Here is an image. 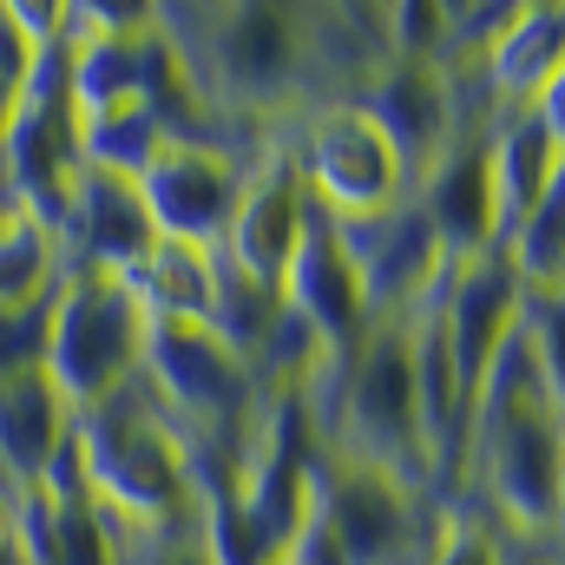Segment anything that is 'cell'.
<instances>
[{"label": "cell", "mask_w": 565, "mask_h": 565, "mask_svg": "<svg viewBox=\"0 0 565 565\" xmlns=\"http://www.w3.org/2000/svg\"><path fill=\"white\" fill-rule=\"evenodd\" d=\"M73 454H79L86 500L126 533L164 526V520L198 507L191 447H184V434L164 422V408L145 395L139 382L73 408Z\"/></svg>", "instance_id": "obj_1"}, {"label": "cell", "mask_w": 565, "mask_h": 565, "mask_svg": "<svg viewBox=\"0 0 565 565\" xmlns=\"http://www.w3.org/2000/svg\"><path fill=\"white\" fill-rule=\"evenodd\" d=\"M282 158H289L309 211H322L329 224H362V217L408 204V171H402L395 145L382 139V126L355 99H322V106L296 113L282 126Z\"/></svg>", "instance_id": "obj_2"}, {"label": "cell", "mask_w": 565, "mask_h": 565, "mask_svg": "<svg viewBox=\"0 0 565 565\" xmlns=\"http://www.w3.org/2000/svg\"><path fill=\"white\" fill-rule=\"evenodd\" d=\"M145 309L139 296L106 270H66L46 302V335H40V369L46 382L86 408L126 382H139L145 362Z\"/></svg>", "instance_id": "obj_3"}, {"label": "cell", "mask_w": 565, "mask_h": 565, "mask_svg": "<svg viewBox=\"0 0 565 565\" xmlns=\"http://www.w3.org/2000/svg\"><path fill=\"white\" fill-rule=\"evenodd\" d=\"M309 480H316V520L349 553V565H422L427 559L447 493L415 487V480H402V473H388L375 460L335 454V447H316Z\"/></svg>", "instance_id": "obj_4"}, {"label": "cell", "mask_w": 565, "mask_h": 565, "mask_svg": "<svg viewBox=\"0 0 565 565\" xmlns=\"http://www.w3.org/2000/svg\"><path fill=\"white\" fill-rule=\"evenodd\" d=\"M257 158L231 139H164L139 171V198H145V211H151V231L178 237V244L217 250Z\"/></svg>", "instance_id": "obj_5"}, {"label": "cell", "mask_w": 565, "mask_h": 565, "mask_svg": "<svg viewBox=\"0 0 565 565\" xmlns=\"http://www.w3.org/2000/svg\"><path fill=\"white\" fill-rule=\"evenodd\" d=\"M427 316H434V335H440V349H447V369H454L460 395L473 402L480 375L493 369L500 342L513 335L520 282H513V270L500 264V250L467 257V264H447V277H440V289H434Z\"/></svg>", "instance_id": "obj_6"}, {"label": "cell", "mask_w": 565, "mask_h": 565, "mask_svg": "<svg viewBox=\"0 0 565 565\" xmlns=\"http://www.w3.org/2000/svg\"><path fill=\"white\" fill-rule=\"evenodd\" d=\"M309 217H316V211H309V198H302V184H296L282 145H270V151L250 164V178H244V198H237V211H231V231H224V244H217V264L237 282L277 289L282 270H289V257H296V244H302V231H309Z\"/></svg>", "instance_id": "obj_7"}, {"label": "cell", "mask_w": 565, "mask_h": 565, "mask_svg": "<svg viewBox=\"0 0 565 565\" xmlns=\"http://www.w3.org/2000/svg\"><path fill=\"white\" fill-rule=\"evenodd\" d=\"M53 237L66 244V264L73 270H106V277H126L151 250V211L139 198V178H119V171H99V164H79L66 198H60V217H53Z\"/></svg>", "instance_id": "obj_8"}, {"label": "cell", "mask_w": 565, "mask_h": 565, "mask_svg": "<svg viewBox=\"0 0 565 565\" xmlns=\"http://www.w3.org/2000/svg\"><path fill=\"white\" fill-rule=\"evenodd\" d=\"M375 126L382 139L395 145L402 171H408V191L427 178V164L460 139V106H454V79L440 66H408V60H382L355 93H349Z\"/></svg>", "instance_id": "obj_9"}, {"label": "cell", "mask_w": 565, "mask_h": 565, "mask_svg": "<svg viewBox=\"0 0 565 565\" xmlns=\"http://www.w3.org/2000/svg\"><path fill=\"white\" fill-rule=\"evenodd\" d=\"M480 139H487V132H460V139L427 164L422 184L408 191L447 264H467V257L500 250V231H493V191H487V151H480Z\"/></svg>", "instance_id": "obj_10"}, {"label": "cell", "mask_w": 565, "mask_h": 565, "mask_svg": "<svg viewBox=\"0 0 565 565\" xmlns=\"http://www.w3.org/2000/svg\"><path fill=\"white\" fill-rule=\"evenodd\" d=\"M277 296L329 342V349H349V342L362 335L369 302H362L355 264H349V250H342V237H335V224H329L322 211L309 217V231H302V244H296V257H289V270H282Z\"/></svg>", "instance_id": "obj_11"}, {"label": "cell", "mask_w": 565, "mask_h": 565, "mask_svg": "<svg viewBox=\"0 0 565 565\" xmlns=\"http://www.w3.org/2000/svg\"><path fill=\"white\" fill-rule=\"evenodd\" d=\"M66 434H73V402L46 382L40 362L0 369V473L20 500L40 487V473L53 467Z\"/></svg>", "instance_id": "obj_12"}, {"label": "cell", "mask_w": 565, "mask_h": 565, "mask_svg": "<svg viewBox=\"0 0 565 565\" xmlns=\"http://www.w3.org/2000/svg\"><path fill=\"white\" fill-rule=\"evenodd\" d=\"M487 191H493V231L507 237L553 184L565 178V132L540 126L533 113H500L487 126Z\"/></svg>", "instance_id": "obj_13"}, {"label": "cell", "mask_w": 565, "mask_h": 565, "mask_svg": "<svg viewBox=\"0 0 565 565\" xmlns=\"http://www.w3.org/2000/svg\"><path fill=\"white\" fill-rule=\"evenodd\" d=\"M565 79V7H540V0H520L513 26L487 46L480 60V86L493 99V113H526L546 86Z\"/></svg>", "instance_id": "obj_14"}, {"label": "cell", "mask_w": 565, "mask_h": 565, "mask_svg": "<svg viewBox=\"0 0 565 565\" xmlns=\"http://www.w3.org/2000/svg\"><path fill=\"white\" fill-rule=\"evenodd\" d=\"M119 282L139 296L145 322H211L224 270H217V250H204V244L151 237V250Z\"/></svg>", "instance_id": "obj_15"}, {"label": "cell", "mask_w": 565, "mask_h": 565, "mask_svg": "<svg viewBox=\"0 0 565 565\" xmlns=\"http://www.w3.org/2000/svg\"><path fill=\"white\" fill-rule=\"evenodd\" d=\"M66 270L73 264H66V244L53 237V224H40L33 211L0 217V322L46 309Z\"/></svg>", "instance_id": "obj_16"}, {"label": "cell", "mask_w": 565, "mask_h": 565, "mask_svg": "<svg viewBox=\"0 0 565 565\" xmlns=\"http://www.w3.org/2000/svg\"><path fill=\"white\" fill-rule=\"evenodd\" d=\"M422 565H507V533L480 507L447 500L440 507V533H434V546H427Z\"/></svg>", "instance_id": "obj_17"}, {"label": "cell", "mask_w": 565, "mask_h": 565, "mask_svg": "<svg viewBox=\"0 0 565 565\" xmlns=\"http://www.w3.org/2000/svg\"><path fill=\"white\" fill-rule=\"evenodd\" d=\"M119 565H211L204 540H198V507L164 526H139V533L119 526Z\"/></svg>", "instance_id": "obj_18"}, {"label": "cell", "mask_w": 565, "mask_h": 565, "mask_svg": "<svg viewBox=\"0 0 565 565\" xmlns=\"http://www.w3.org/2000/svg\"><path fill=\"white\" fill-rule=\"evenodd\" d=\"M26 73H33V46L0 20V132L13 126V113H20V93H26Z\"/></svg>", "instance_id": "obj_19"}, {"label": "cell", "mask_w": 565, "mask_h": 565, "mask_svg": "<svg viewBox=\"0 0 565 565\" xmlns=\"http://www.w3.org/2000/svg\"><path fill=\"white\" fill-rule=\"evenodd\" d=\"M507 565H559V546H520V540H507Z\"/></svg>", "instance_id": "obj_20"}, {"label": "cell", "mask_w": 565, "mask_h": 565, "mask_svg": "<svg viewBox=\"0 0 565 565\" xmlns=\"http://www.w3.org/2000/svg\"><path fill=\"white\" fill-rule=\"evenodd\" d=\"M7 211H13V198H7V191H0V217H7Z\"/></svg>", "instance_id": "obj_21"}]
</instances>
